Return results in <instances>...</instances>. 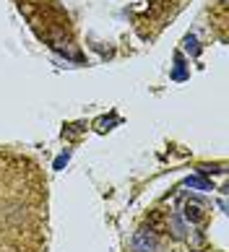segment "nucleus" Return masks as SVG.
<instances>
[{
    "mask_svg": "<svg viewBox=\"0 0 229 252\" xmlns=\"http://www.w3.org/2000/svg\"><path fill=\"white\" fill-rule=\"evenodd\" d=\"M146 226H149V231H154V234H159V231H164V229L169 226L167 213H164V211H151L149 216H146Z\"/></svg>",
    "mask_w": 229,
    "mask_h": 252,
    "instance_id": "nucleus-2",
    "label": "nucleus"
},
{
    "mask_svg": "<svg viewBox=\"0 0 229 252\" xmlns=\"http://www.w3.org/2000/svg\"><path fill=\"white\" fill-rule=\"evenodd\" d=\"M159 250V237L149 229H141L136 231L133 237V252H156Z\"/></svg>",
    "mask_w": 229,
    "mask_h": 252,
    "instance_id": "nucleus-1",
    "label": "nucleus"
},
{
    "mask_svg": "<svg viewBox=\"0 0 229 252\" xmlns=\"http://www.w3.org/2000/svg\"><path fill=\"white\" fill-rule=\"evenodd\" d=\"M185 216H188V221H193V223H198V221H203L206 219V205L200 203V200H188L185 203Z\"/></svg>",
    "mask_w": 229,
    "mask_h": 252,
    "instance_id": "nucleus-3",
    "label": "nucleus"
}]
</instances>
